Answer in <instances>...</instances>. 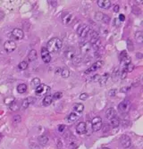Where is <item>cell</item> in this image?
<instances>
[{
	"label": "cell",
	"mask_w": 143,
	"mask_h": 149,
	"mask_svg": "<svg viewBox=\"0 0 143 149\" xmlns=\"http://www.w3.org/2000/svg\"><path fill=\"white\" fill-rule=\"evenodd\" d=\"M130 107H131V102L129 100H123L119 104L118 110L121 113H125V112H129Z\"/></svg>",
	"instance_id": "5b68a950"
},
{
	"label": "cell",
	"mask_w": 143,
	"mask_h": 149,
	"mask_svg": "<svg viewBox=\"0 0 143 149\" xmlns=\"http://www.w3.org/2000/svg\"><path fill=\"white\" fill-rule=\"evenodd\" d=\"M9 107H10V109L12 111H17L19 110V108H20V105H19V104H18L17 101H14V102L11 104L10 105H9Z\"/></svg>",
	"instance_id": "f546056e"
},
{
	"label": "cell",
	"mask_w": 143,
	"mask_h": 149,
	"mask_svg": "<svg viewBox=\"0 0 143 149\" xmlns=\"http://www.w3.org/2000/svg\"><path fill=\"white\" fill-rule=\"evenodd\" d=\"M49 90H50V88L48 86H47L46 84H40V85L35 89V92H36V95H42L47 94Z\"/></svg>",
	"instance_id": "ba28073f"
},
{
	"label": "cell",
	"mask_w": 143,
	"mask_h": 149,
	"mask_svg": "<svg viewBox=\"0 0 143 149\" xmlns=\"http://www.w3.org/2000/svg\"><path fill=\"white\" fill-rule=\"evenodd\" d=\"M102 128V119L101 117H97L93 118L91 121V130L93 131H99Z\"/></svg>",
	"instance_id": "3957f363"
},
{
	"label": "cell",
	"mask_w": 143,
	"mask_h": 149,
	"mask_svg": "<svg viewBox=\"0 0 143 149\" xmlns=\"http://www.w3.org/2000/svg\"><path fill=\"white\" fill-rule=\"evenodd\" d=\"M120 64H121V66H122V69L125 68L126 66H128L131 63V58L127 55L125 51H123L121 54V62H120Z\"/></svg>",
	"instance_id": "8992f818"
},
{
	"label": "cell",
	"mask_w": 143,
	"mask_h": 149,
	"mask_svg": "<svg viewBox=\"0 0 143 149\" xmlns=\"http://www.w3.org/2000/svg\"><path fill=\"white\" fill-rule=\"evenodd\" d=\"M116 92H117V91H116V89H111V90L109 91L108 95H110V96H112V97H113V96H114V95H116Z\"/></svg>",
	"instance_id": "f35d334b"
},
{
	"label": "cell",
	"mask_w": 143,
	"mask_h": 149,
	"mask_svg": "<svg viewBox=\"0 0 143 149\" xmlns=\"http://www.w3.org/2000/svg\"><path fill=\"white\" fill-rule=\"evenodd\" d=\"M4 48L7 53H12L16 49V44L14 40H7L4 44Z\"/></svg>",
	"instance_id": "52a82bcc"
},
{
	"label": "cell",
	"mask_w": 143,
	"mask_h": 149,
	"mask_svg": "<svg viewBox=\"0 0 143 149\" xmlns=\"http://www.w3.org/2000/svg\"><path fill=\"white\" fill-rule=\"evenodd\" d=\"M102 22H103L104 23H108V22H110V17H109L108 15L105 14V15H104L103 20H102Z\"/></svg>",
	"instance_id": "8d00e7d4"
},
{
	"label": "cell",
	"mask_w": 143,
	"mask_h": 149,
	"mask_svg": "<svg viewBox=\"0 0 143 149\" xmlns=\"http://www.w3.org/2000/svg\"><path fill=\"white\" fill-rule=\"evenodd\" d=\"M103 65H104V62L103 61H101V60H99V61H97V62H95V63H94L92 65L89 66V68H88L86 71H85V72H84V73H85V74L92 73V72H94V71H96L97 70L100 69Z\"/></svg>",
	"instance_id": "7a4b0ae2"
},
{
	"label": "cell",
	"mask_w": 143,
	"mask_h": 149,
	"mask_svg": "<svg viewBox=\"0 0 143 149\" xmlns=\"http://www.w3.org/2000/svg\"><path fill=\"white\" fill-rule=\"evenodd\" d=\"M23 36H24V33H23V30H22V29H18V28H15V29H13L12 31L13 39H16V40H20V39H23Z\"/></svg>",
	"instance_id": "30bf717a"
},
{
	"label": "cell",
	"mask_w": 143,
	"mask_h": 149,
	"mask_svg": "<svg viewBox=\"0 0 143 149\" xmlns=\"http://www.w3.org/2000/svg\"><path fill=\"white\" fill-rule=\"evenodd\" d=\"M108 78H109V74L108 73H104L103 75L99 76V82L101 85H104V84H106L108 81Z\"/></svg>",
	"instance_id": "ffe728a7"
},
{
	"label": "cell",
	"mask_w": 143,
	"mask_h": 149,
	"mask_svg": "<svg viewBox=\"0 0 143 149\" xmlns=\"http://www.w3.org/2000/svg\"><path fill=\"white\" fill-rule=\"evenodd\" d=\"M80 48H81V51H82V54H87L92 50V46L89 42H85V43H83V44L81 46Z\"/></svg>",
	"instance_id": "5bb4252c"
},
{
	"label": "cell",
	"mask_w": 143,
	"mask_h": 149,
	"mask_svg": "<svg viewBox=\"0 0 143 149\" xmlns=\"http://www.w3.org/2000/svg\"><path fill=\"white\" fill-rule=\"evenodd\" d=\"M72 19H73V16H72V14H70V13H65V14H63L62 22H63V23H64V25H69L72 22Z\"/></svg>",
	"instance_id": "9a60e30c"
},
{
	"label": "cell",
	"mask_w": 143,
	"mask_h": 149,
	"mask_svg": "<svg viewBox=\"0 0 143 149\" xmlns=\"http://www.w3.org/2000/svg\"><path fill=\"white\" fill-rule=\"evenodd\" d=\"M54 101V97H53V95H46L42 101V105H44V106H48L50 105L53 103Z\"/></svg>",
	"instance_id": "ac0fdd59"
},
{
	"label": "cell",
	"mask_w": 143,
	"mask_h": 149,
	"mask_svg": "<svg viewBox=\"0 0 143 149\" xmlns=\"http://www.w3.org/2000/svg\"><path fill=\"white\" fill-rule=\"evenodd\" d=\"M38 141L40 143V145H46L47 144V142H48V137L47 136H45V135H42V136H40V137H38Z\"/></svg>",
	"instance_id": "603a6c76"
},
{
	"label": "cell",
	"mask_w": 143,
	"mask_h": 149,
	"mask_svg": "<svg viewBox=\"0 0 143 149\" xmlns=\"http://www.w3.org/2000/svg\"><path fill=\"white\" fill-rule=\"evenodd\" d=\"M57 147H58V148H60V149H61L62 147H63V143H62V142H61V140H60L59 138H58V139L57 140Z\"/></svg>",
	"instance_id": "60d3db41"
},
{
	"label": "cell",
	"mask_w": 143,
	"mask_h": 149,
	"mask_svg": "<svg viewBox=\"0 0 143 149\" xmlns=\"http://www.w3.org/2000/svg\"><path fill=\"white\" fill-rule=\"evenodd\" d=\"M27 85L24 83H22V84H19V85L17 86V91L18 93L20 94H23L25 93L26 91H27Z\"/></svg>",
	"instance_id": "7402d4cb"
},
{
	"label": "cell",
	"mask_w": 143,
	"mask_h": 149,
	"mask_svg": "<svg viewBox=\"0 0 143 149\" xmlns=\"http://www.w3.org/2000/svg\"><path fill=\"white\" fill-rule=\"evenodd\" d=\"M76 132L79 135L85 134L87 132V124L85 122H79L76 126Z\"/></svg>",
	"instance_id": "4fadbf2b"
},
{
	"label": "cell",
	"mask_w": 143,
	"mask_h": 149,
	"mask_svg": "<svg viewBox=\"0 0 143 149\" xmlns=\"http://www.w3.org/2000/svg\"><path fill=\"white\" fill-rule=\"evenodd\" d=\"M130 90V87H123V88H121V92H123V93H125V92H128V91Z\"/></svg>",
	"instance_id": "ab89813d"
},
{
	"label": "cell",
	"mask_w": 143,
	"mask_h": 149,
	"mask_svg": "<svg viewBox=\"0 0 143 149\" xmlns=\"http://www.w3.org/2000/svg\"><path fill=\"white\" fill-rule=\"evenodd\" d=\"M40 80L39 78H34L32 79L31 81V88H34V89H36V88L39 87V86L40 85Z\"/></svg>",
	"instance_id": "4316f807"
},
{
	"label": "cell",
	"mask_w": 143,
	"mask_h": 149,
	"mask_svg": "<svg viewBox=\"0 0 143 149\" xmlns=\"http://www.w3.org/2000/svg\"><path fill=\"white\" fill-rule=\"evenodd\" d=\"M78 118H79V116H78L77 113H75V112H72V113L69 114V116L67 118V120H68V122H75V121H77Z\"/></svg>",
	"instance_id": "f1b7e54d"
},
{
	"label": "cell",
	"mask_w": 143,
	"mask_h": 149,
	"mask_svg": "<svg viewBox=\"0 0 143 149\" xmlns=\"http://www.w3.org/2000/svg\"><path fill=\"white\" fill-rule=\"evenodd\" d=\"M41 58L45 64H48L51 61V55L50 53L48 52L46 47H42L41 48Z\"/></svg>",
	"instance_id": "9c48e42d"
},
{
	"label": "cell",
	"mask_w": 143,
	"mask_h": 149,
	"mask_svg": "<svg viewBox=\"0 0 143 149\" xmlns=\"http://www.w3.org/2000/svg\"><path fill=\"white\" fill-rule=\"evenodd\" d=\"M120 125V122L117 118H114L111 120V126L113 128H117Z\"/></svg>",
	"instance_id": "1f68e13d"
},
{
	"label": "cell",
	"mask_w": 143,
	"mask_h": 149,
	"mask_svg": "<svg viewBox=\"0 0 143 149\" xmlns=\"http://www.w3.org/2000/svg\"><path fill=\"white\" fill-rule=\"evenodd\" d=\"M18 68L20 69V70H22V71H24V70H26V69L28 68V63L26 61L21 62L20 64H18Z\"/></svg>",
	"instance_id": "4dcf8cb0"
},
{
	"label": "cell",
	"mask_w": 143,
	"mask_h": 149,
	"mask_svg": "<svg viewBox=\"0 0 143 149\" xmlns=\"http://www.w3.org/2000/svg\"><path fill=\"white\" fill-rule=\"evenodd\" d=\"M64 129H65V126H64V124L60 125L59 127H58V131H59V132H63L64 130Z\"/></svg>",
	"instance_id": "b9f144b4"
},
{
	"label": "cell",
	"mask_w": 143,
	"mask_h": 149,
	"mask_svg": "<svg viewBox=\"0 0 143 149\" xmlns=\"http://www.w3.org/2000/svg\"><path fill=\"white\" fill-rule=\"evenodd\" d=\"M125 20V15L124 14H120L119 15V21L120 22H123Z\"/></svg>",
	"instance_id": "7bdbcfd3"
},
{
	"label": "cell",
	"mask_w": 143,
	"mask_h": 149,
	"mask_svg": "<svg viewBox=\"0 0 143 149\" xmlns=\"http://www.w3.org/2000/svg\"><path fill=\"white\" fill-rule=\"evenodd\" d=\"M73 110L76 112L81 113V112H82L84 110V105H82V104H75L73 106Z\"/></svg>",
	"instance_id": "d4e9b609"
},
{
	"label": "cell",
	"mask_w": 143,
	"mask_h": 149,
	"mask_svg": "<svg viewBox=\"0 0 143 149\" xmlns=\"http://www.w3.org/2000/svg\"><path fill=\"white\" fill-rule=\"evenodd\" d=\"M89 30H90V29H89V25L82 24L79 28H78L77 33H78V35H79L81 38H86L87 36H88V34H89Z\"/></svg>",
	"instance_id": "277c9868"
},
{
	"label": "cell",
	"mask_w": 143,
	"mask_h": 149,
	"mask_svg": "<svg viewBox=\"0 0 143 149\" xmlns=\"http://www.w3.org/2000/svg\"><path fill=\"white\" fill-rule=\"evenodd\" d=\"M105 115H106V119H108V120L111 121L112 119L114 118H115L116 116V111L114 109V108H108L107 110L105 112Z\"/></svg>",
	"instance_id": "e0dca14e"
},
{
	"label": "cell",
	"mask_w": 143,
	"mask_h": 149,
	"mask_svg": "<svg viewBox=\"0 0 143 149\" xmlns=\"http://www.w3.org/2000/svg\"><path fill=\"white\" fill-rule=\"evenodd\" d=\"M74 55H75V52H74V50H67V51L64 53L65 58H67L68 60H72V59L74 57Z\"/></svg>",
	"instance_id": "484cf974"
},
{
	"label": "cell",
	"mask_w": 143,
	"mask_h": 149,
	"mask_svg": "<svg viewBox=\"0 0 143 149\" xmlns=\"http://www.w3.org/2000/svg\"><path fill=\"white\" fill-rule=\"evenodd\" d=\"M22 120V117H21L20 115H15L14 116V119H13V122H14V123H19Z\"/></svg>",
	"instance_id": "836d02e7"
},
{
	"label": "cell",
	"mask_w": 143,
	"mask_h": 149,
	"mask_svg": "<svg viewBox=\"0 0 143 149\" xmlns=\"http://www.w3.org/2000/svg\"><path fill=\"white\" fill-rule=\"evenodd\" d=\"M62 46H63V43L61 39L57 38H53L47 42L46 48L48 50L49 53H56L62 48Z\"/></svg>",
	"instance_id": "6da1fadb"
},
{
	"label": "cell",
	"mask_w": 143,
	"mask_h": 149,
	"mask_svg": "<svg viewBox=\"0 0 143 149\" xmlns=\"http://www.w3.org/2000/svg\"><path fill=\"white\" fill-rule=\"evenodd\" d=\"M102 149H110V148H108V147H103Z\"/></svg>",
	"instance_id": "bcb514c9"
},
{
	"label": "cell",
	"mask_w": 143,
	"mask_h": 149,
	"mask_svg": "<svg viewBox=\"0 0 143 149\" xmlns=\"http://www.w3.org/2000/svg\"><path fill=\"white\" fill-rule=\"evenodd\" d=\"M119 9H120V7H119V5H114V13H118L119 12Z\"/></svg>",
	"instance_id": "ee69618b"
},
{
	"label": "cell",
	"mask_w": 143,
	"mask_h": 149,
	"mask_svg": "<svg viewBox=\"0 0 143 149\" xmlns=\"http://www.w3.org/2000/svg\"><path fill=\"white\" fill-rule=\"evenodd\" d=\"M14 101V97H7V98H5V103L8 105H10Z\"/></svg>",
	"instance_id": "e575fe53"
},
{
	"label": "cell",
	"mask_w": 143,
	"mask_h": 149,
	"mask_svg": "<svg viewBox=\"0 0 143 149\" xmlns=\"http://www.w3.org/2000/svg\"><path fill=\"white\" fill-rule=\"evenodd\" d=\"M120 142H121L122 146H123L124 148H129L131 145V138H130V137L127 136V135H123V136L120 137Z\"/></svg>",
	"instance_id": "8fae6325"
},
{
	"label": "cell",
	"mask_w": 143,
	"mask_h": 149,
	"mask_svg": "<svg viewBox=\"0 0 143 149\" xmlns=\"http://www.w3.org/2000/svg\"><path fill=\"white\" fill-rule=\"evenodd\" d=\"M60 75L64 79L68 78V77L70 76V71L67 68H62L61 72H60Z\"/></svg>",
	"instance_id": "83f0119b"
},
{
	"label": "cell",
	"mask_w": 143,
	"mask_h": 149,
	"mask_svg": "<svg viewBox=\"0 0 143 149\" xmlns=\"http://www.w3.org/2000/svg\"><path fill=\"white\" fill-rule=\"evenodd\" d=\"M87 98H88V94L87 93H82L80 95V99L81 100H86Z\"/></svg>",
	"instance_id": "74e56055"
},
{
	"label": "cell",
	"mask_w": 143,
	"mask_h": 149,
	"mask_svg": "<svg viewBox=\"0 0 143 149\" xmlns=\"http://www.w3.org/2000/svg\"><path fill=\"white\" fill-rule=\"evenodd\" d=\"M97 3L99 7L103 8V9H108L112 4L110 0H99V1H97Z\"/></svg>",
	"instance_id": "2e32d148"
},
{
	"label": "cell",
	"mask_w": 143,
	"mask_h": 149,
	"mask_svg": "<svg viewBox=\"0 0 143 149\" xmlns=\"http://www.w3.org/2000/svg\"><path fill=\"white\" fill-rule=\"evenodd\" d=\"M38 57V54H37V51L35 50V49H32L30 50L29 54H28V60L30 62H33L35 61Z\"/></svg>",
	"instance_id": "d6986e66"
},
{
	"label": "cell",
	"mask_w": 143,
	"mask_h": 149,
	"mask_svg": "<svg viewBox=\"0 0 143 149\" xmlns=\"http://www.w3.org/2000/svg\"><path fill=\"white\" fill-rule=\"evenodd\" d=\"M135 39H136V42H138L140 44H141L143 42V33L142 31H137L135 34Z\"/></svg>",
	"instance_id": "cb8c5ba5"
},
{
	"label": "cell",
	"mask_w": 143,
	"mask_h": 149,
	"mask_svg": "<svg viewBox=\"0 0 143 149\" xmlns=\"http://www.w3.org/2000/svg\"><path fill=\"white\" fill-rule=\"evenodd\" d=\"M62 95H63V94H62V92H56V93L53 95V97H54V100H56V99H59V98L62 97Z\"/></svg>",
	"instance_id": "d590c367"
},
{
	"label": "cell",
	"mask_w": 143,
	"mask_h": 149,
	"mask_svg": "<svg viewBox=\"0 0 143 149\" xmlns=\"http://www.w3.org/2000/svg\"><path fill=\"white\" fill-rule=\"evenodd\" d=\"M0 42H1V38H0Z\"/></svg>",
	"instance_id": "7dc6e473"
},
{
	"label": "cell",
	"mask_w": 143,
	"mask_h": 149,
	"mask_svg": "<svg viewBox=\"0 0 143 149\" xmlns=\"http://www.w3.org/2000/svg\"><path fill=\"white\" fill-rule=\"evenodd\" d=\"M82 58L81 55H74V57L72 59V64H74L75 66H79L80 64L82 63Z\"/></svg>",
	"instance_id": "44dd1931"
},
{
	"label": "cell",
	"mask_w": 143,
	"mask_h": 149,
	"mask_svg": "<svg viewBox=\"0 0 143 149\" xmlns=\"http://www.w3.org/2000/svg\"><path fill=\"white\" fill-rule=\"evenodd\" d=\"M104 15H105V14H103L102 12H97L96 14H95V19L97 20V21H101L103 20L104 18Z\"/></svg>",
	"instance_id": "d6a6232c"
},
{
	"label": "cell",
	"mask_w": 143,
	"mask_h": 149,
	"mask_svg": "<svg viewBox=\"0 0 143 149\" xmlns=\"http://www.w3.org/2000/svg\"><path fill=\"white\" fill-rule=\"evenodd\" d=\"M35 102V98L34 97H31V96H29V97L25 98L23 99V101L22 102V105H21V108H22V110H24V109H27L30 105H31L32 103Z\"/></svg>",
	"instance_id": "7c38bea8"
},
{
	"label": "cell",
	"mask_w": 143,
	"mask_h": 149,
	"mask_svg": "<svg viewBox=\"0 0 143 149\" xmlns=\"http://www.w3.org/2000/svg\"><path fill=\"white\" fill-rule=\"evenodd\" d=\"M60 72H61V68H57V70H56V73L60 74Z\"/></svg>",
	"instance_id": "f6af8a7d"
}]
</instances>
